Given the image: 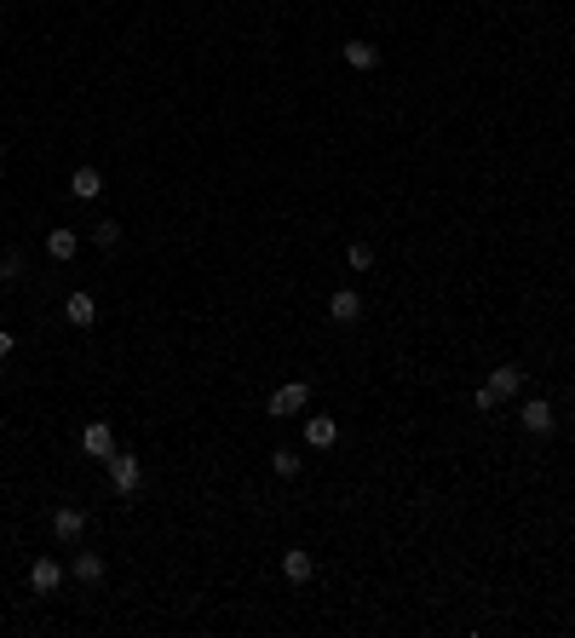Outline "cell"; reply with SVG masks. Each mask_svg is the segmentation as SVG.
<instances>
[{
    "label": "cell",
    "mask_w": 575,
    "mask_h": 638,
    "mask_svg": "<svg viewBox=\"0 0 575 638\" xmlns=\"http://www.w3.org/2000/svg\"><path fill=\"white\" fill-rule=\"evenodd\" d=\"M69 195H76V202H98V195H104V173H98L92 162L76 167V173H69Z\"/></svg>",
    "instance_id": "30bf717a"
},
{
    "label": "cell",
    "mask_w": 575,
    "mask_h": 638,
    "mask_svg": "<svg viewBox=\"0 0 575 638\" xmlns=\"http://www.w3.org/2000/svg\"><path fill=\"white\" fill-rule=\"evenodd\" d=\"M346 265H351V271H374V248H369V242H351V248H346Z\"/></svg>",
    "instance_id": "d6986e66"
},
{
    "label": "cell",
    "mask_w": 575,
    "mask_h": 638,
    "mask_svg": "<svg viewBox=\"0 0 575 638\" xmlns=\"http://www.w3.org/2000/svg\"><path fill=\"white\" fill-rule=\"evenodd\" d=\"M87 236H92V248H104V253H116V248H121V225H116V219H98Z\"/></svg>",
    "instance_id": "2e32d148"
},
{
    "label": "cell",
    "mask_w": 575,
    "mask_h": 638,
    "mask_svg": "<svg viewBox=\"0 0 575 638\" xmlns=\"http://www.w3.org/2000/svg\"><path fill=\"white\" fill-rule=\"evenodd\" d=\"M346 64H351V69H380V46H369V41H346Z\"/></svg>",
    "instance_id": "5bb4252c"
},
{
    "label": "cell",
    "mask_w": 575,
    "mask_h": 638,
    "mask_svg": "<svg viewBox=\"0 0 575 638\" xmlns=\"http://www.w3.org/2000/svg\"><path fill=\"white\" fill-rule=\"evenodd\" d=\"M570 276H575V259H570Z\"/></svg>",
    "instance_id": "603a6c76"
},
{
    "label": "cell",
    "mask_w": 575,
    "mask_h": 638,
    "mask_svg": "<svg viewBox=\"0 0 575 638\" xmlns=\"http://www.w3.org/2000/svg\"><path fill=\"white\" fill-rule=\"evenodd\" d=\"M483 386L495 391V397H518V391H523V368L518 363H500V368H489Z\"/></svg>",
    "instance_id": "8fae6325"
},
{
    "label": "cell",
    "mask_w": 575,
    "mask_h": 638,
    "mask_svg": "<svg viewBox=\"0 0 575 638\" xmlns=\"http://www.w3.org/2000/svg\"><path fill=\"white\" fill-rule=\"evenodd\" d=\"M46 523H52V535L64 546H76L81 535H87V512H81V506H52V518H46Z\"/></svg>",
    "instance_id": "5b68a950"
},
{
    "label": "cell",
    "mask_w": 575,
    "mask_h": 638,
    "mask_svg": "<svg viewBox=\"0 0 575 638\" xmlns=\"http://www.w3.org/2000/svg\"><path fill=\"white\" fill-rule=\"evenodd\" d=\"M29 276V259L18 248H0V282H23Z\"/></svg>",
    "instance_id": "e0dca14e"
},
{
    "label": "cell",
    "mask_w": 575,
    "mask_h": 638,
    "mask_svg": "<svg viewBox=\"0 0 575 638\" xmlns=\"http://www.w3.org/2000/svg\"><path fill=\"white\" fill-rule=\"evenodd\" d=\"M46 253H52L58 265H69L81 253V230H46Z\"/></svg>",
    "instance_id": "4fadbf2b"
},
{
    "label": "cell",
    "mask_w": 575,
    "mask_h": 638,
    "mask_svg": "<svg viewBox=\"0 0 575 638\" xmlns=\"http://www.w3.org/2000/svg\"><path fill=\"white\" fill-rule=\"evenodd\" d=\"M495 391H489V386H478V391H472V409H478V414H495Z\"/></svg>",
    "instance_id": "ffe728a7"
},
{
    "label": "cell",
    "mask_w": 575,
    "mask_h": 638,
    "mask_svg": "<svg viewBox=\"0 0 575 638\" xmlns=\"http://www.w3.org/2000/svg\"><path fill=\"white\" fill-rule=\"evenodd\" d=\"M311 575H316V558H311L305 546H288V552H283V581H288V586H305Z\"/></svg>",
    "instance_id": "52a82bcc"
},
{
    "label": "cell",
    "mask_w": 575,
    "mask_h": 638,
    "mask_svg": "<svg viewBox=\"0 0 575 638\" xmlns=\"http://www.w3.org/2000/svg\"><path fill=\"white\" fill-rule=\"evenodd\" d=\"M339 443V420L334 414H311L305 420V449H334Z\"/></svg>",
    "instance_id": "ba28073f"
},
{
    "label": "cell",
    "mask_w": 575,
    "mask_h": 638,
    "mask_svg": "<svg viewBox=\"0 0 575 638\" xmlns=\"http://www.w3.org/2000/svg\"><path fill=\"white\" fill-rule=\"evenodd\" d=\"M0 167H6V144H0Z\"/></svg>",
    "instance_id": "7402d4cb"
},
{
    "label": "cell",
    "mask_w": 575,
    "mask_h": 638,
    "mask_svg": "<svg viewBox=\"0 0 575 638\" xmlns=\"http://www.w3.org/2000/svg\"><path fill=\"white\" fill-rule=\"evenodd\" d=\"M299 466H305V460L293 455V449H276V455H271V472H276V477H299Z\"/></svg>",
    "instance_id": "ac0fdd59"
},
{
    "label": "cell",
    "mask_w": 575,
    "mask_h": 638,
    "mask_svg": "<svg viewBox=\"0 0 575 638\" xmlns=\"http://www.w3.org/2000/svg\"><path fill=\"white\" fill-rule=\"evenodd\" d=\"M69 570H76V581H87V586L104 581V558H98V552H76V563H69Z\"/></svg>",
    "instance_id": "9a60e30c"
},
{
    "label": "cell",
    "mask_w": 575,
    "mask_h": 638,
    "mask_svg": "<svg viewBox=\"0 0 575 638\" xmlns=\"http://www.w3.org/2000/svg\"><path fill=\"white\" fill-rule=\"evenodd\" d=\"M328 323L334 328H357L363 323V293L357 288H334L328 293Z\"/></svg>",
    "instance_id": "3957f363"
},
{
    "label": "cell",
    "mask_w": 575,
    "mask_h": 638,
    "mask_svg": "<svg viewBox=\"0 0 575 638\" xmlns=\"http://www.w3.org/2000/svg\"><path fill=\"white\" fill-rule=\"evenodd\" d=\"M12 351H18V334H12V328H0V363H6Z\"/></svg>",
    "instance_id": "44dd1931"
},
{
    "label": "cell",
    "mask_w": 575,
    "mask_h": 638,
    "mask_svg": "<svg viewBox=\"0 0 575 638\" xmlns=\"http://www.w3.org/2000/svg\"><path fill=\"white\" fill-rule=\"evenodd\" d=\"M518 426H523L530 437H547V432L558 426V409H553L547 397H523V409H518Z\"/></svg>",
    "instance_id": "277c9868"
},
{
    "label": "cell",
    "mask_w": 575,
    "mask_h": 638,
    "mask_svg": "<svg viewBox=\"0 0 575 638\" xmlns=\"http://www.w3.org/2000/svg\"><path fill=\"white\" fill-rule=\"evenodd\" d=\"M104 466H109V483H116V495H139V483H144V466H139V455L116 449V455H109Z\"/></svg>",
    "instance_id": "6da1fadb"
},
{
    "label": "cell",
    "mask_w": 575,
    "mask_h": 638,
    "mask_svg": "<svg viewBox=\"0 0 575 638\" xmlns=\"http://www.w3.org/2000/svg\"><path fill=\"white\" fill-rule=\"evenodd\" d=\"M58 586H64V563H58V558H35V563H29V593L52 598Z\"/></svg>",
    "instance_id": "8992f818"
},
{
    "label": "cell",
    "mask_w": 575,
    "mask_h": 638,
    "mask_svg": "<svg viewBox=\"0 0 575 638\" xmlns=\"http://www.w3.org/2000/svg\"><path fill=\"white\" fill-rule=\"evenodd\" d=\"M305 403H311V386H305V379H288V386H276V391H271L265 414H271V420H288V414H299Z\"/></svg>",
    "instance_id": "7a4b0ae2"
},
{
    "label": "cell",
    "mask_w": 575,
    "mask_h": 638,
    "mask_svg": "<svg viewBox=\"0 0 575 638\" xmlns=\"http://www.w3.org/2000/svg\"><path fill=\"white\" fill-rule=\"evenodd\" d=\"M81 449H87L92 460H109V455H116V432H109V420H92L87 432H81Z\"/></svg>",
    "instance_id": "9c48e42d"
},
{
    "label": "cell",
    "mask_w": 575,
    "mask_h": 638,
    "mask_svg": "<svg viewBox=\"0 0 575 638\" xmlns=\"http://www.w3.org/2000/svg\"><path fill=\"white\" fill-rule=\"evenodd\" d=\"M64 323L69 328H92L98 323V299H92V293H69V299H64Z\"/></svg>",
    "instance_id": "7c38bea8"
}]
</instances>
